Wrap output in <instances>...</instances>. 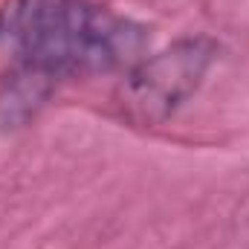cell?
I'll list each match as a JSON object with an SVG mask.
<instances>
[{"instance_id": "1", "label": "cell", "mask_w": 249, "mask_h": 249, "mask_svg": "<svg viewBox=\"0 0 249 249\" xmlns=\"http://www.w3.org/2000/svg\"><path fill=\"white\" fill-rule=\"evenodd\" d=\"M0 47L50 78L124 72L145 55L148 29L96 0H3Z\"/></svg>"}, {"instance_id": "2", "label": "cell", "mask_w": 249, "mask_h": 249, "mask_svg": "<svg viewBox=\"0 0 249 249\" xmlns=\"http://www.w3.org/2000/svg\"><path fill=\"white\" fill-rule=\"evenodd\" d=\"M220 58V44L209 35H186L157 53H145L122 72L113 90V110L130 127L165 124L197 90Z\"/></svg>"}]
</instances>
